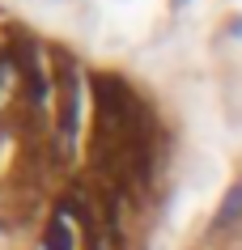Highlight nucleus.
Instances as JSON below:
<instances>
[{"mask_svg":"<svg viewBox=\"0 0 242 250\" xmlns=\"http://www.w3.org/2000/svg\"><path fill=\"white\" fill-rule=\"evenodd\" d=\"M13 85H17V68H13V64H0V106L9 102Z\"/></svg>","mask_w":242,"mask_h":250,"instance_id":"obj_1","label":"nucleus"}]
</instances>
